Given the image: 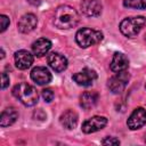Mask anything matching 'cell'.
<instances>
[{
  "label": "cell",
  "instance_id": "cell-3",
  "mask_svg": "<svg viewBox=\"0 0 146 146\" xmlns=\"http://www.w3.org/2000/svg\"><path fill=\"white\" fill-rule=\"evenodd\" d=\"M75 40H76V43L81 48H88L90 46L99 43L103 40V33L97 30L83 27L76 32Z\"/></svg>",
  "mask_w": 146,
  "mask_h": 146
},
{
  "label": "cell",
  "instance_id": "cell-11",
  "mask_svg": "<svg viewBox=\"0 0 146 146\" xmlns=\"http://www.w3.org/2000/svg\"><path fill=\"white\" fill-rule=\"evenodd\" d=\"M36 24H38V19L35 15L25 14L19 18L17 23V27H18V31L22 33H30L36 27Z\"/></svg>",
  "mask_w": 146,
  "mask_h": 146
},
{
  "label": "cell",
  "instance_id": "cell-26",
  "mask_svg": "<svg viewBox=\"0 0 146 146\" xmlns=\"http://www.w3.org/2000/svg\"><path fill=\"white\" fill-rule=\"evenodd\" d=\"M145 87H146V86H145Z\"/></svg>",
  "mask_w": 146,
  "mask_h": 146
},
{
  "label": "cell",
  "instance_id": "cell-22",
  "mask_svg": "<svg viewBox=\"0 0 146 146\" xmlns=\"http://www.w3.org/2000/svg\"><path fill=\"white\" fill-rule=\"evenodd\" d=\"M103 145H119L120 144V140L115 137H106L103 141H102Z\"/></svg>",
  "mask_w": 146,
  "mask_h": 146
},
{
  "label": "cell",
  "instance_id": "cell-9",
  "mask_svg": "<svg viewBox=\"0 0 146 146\" xmlns=\"http://www.w3.org/2000/svg\"><path fill=\"white\" fill-rule=\"evenodd\" d=\"M103 6L99 0H82L81 1V10L88 17L99 16L102 13Z\"/></svg>",
  "mask_w": 146,
  "mask_h": 146
},
{
  "label": "cell",
  "instance_id": "cell-12",
  "mask_svg": "<svg viewBox=\"0 0 146 146\" xmlns=\"http://www.w3.org/2000/svg\"><path fill=\"white\" fill-rule=\"evenodd\" d=\"M49 66L56 72H63L67 67V59L59 52H51L47 57Z\"/></svg>",
  "mask_w": 146,
  "mask_h": 146
},
{
  "label": "cell",
  "instance_id": "cell-18",
  "mask_svg": "<svg viewBox=\"0 0 146 146\" xmlns=\"http://www.w3.org/2000/svg\"><path fill=\"white\" fill-rule=\"evenodd\" d=\"M98 102V94L95 91H86L80 97V105L84 110L92 108Z\"/></svg>",
  "mask_w": 146,
  "mask_h": 146
},
{
  "label": "cell",
  "instance_id": "cell-14",
  "mask_svg": "<svg viewBox=\"0 0 146 146\" xmlns=\"http://www.w3.org/2000/svg\"><path fill=\"white\" fill-rule=\"evenodd\" d=\"M129 66V60L127 56L122 52H115L111 60V70L114 73H120L123 71H127Z\"/></svg>",
  "mask_w": 146,
  "mask_h": 146
},
{
  "label": "cell",
  "instance_id": "cell-13",
  "mask_svg": "<svg viewBox=\"0 0 146 146\" xmlns=\"http://www.w3.org/2000/svg\"><path fill=\"white\" fill-rule=\"evenodd\" d=\"M15 64L19 70H27L33 64V55L27 50H18L15 52Z\"/></svg>",
  "mask_w": 146,
  "mask_h": 146
},
{
  "label": "cell",
  "instance_id": "cell-10",
  "mask_svg": "<svg viewBox=\"0 0 146 146\" xmlns=\"http://www.w3.org/2000/svg\"><path fill=\"white\" fill-rule=\"evenodd\" d=\"M31 79L35 83H38L40 86H44L51 81V73L49 72V70L47 67L36 66L31 71Z\"/></svg>",
  "mask_w": 146,
  "mask_h": 146
},
{
  "label": "cell",
  "instance_id": "cell-7",
  "mask_svg": "<svg viewBox=\"0 0 146 146\" xmlns=\"http://www.w3.org/2000/svg\"><path fill=\"white\" fill-rule=\"evenodd\" d=\"M145 123H146V110L143 107H137L136 110H133L127 122L128 128L130 130L140 129Z\"/></svg>",
  "mask_w": 146,
  "mask_h": 146
},
{
  "label": "cell",
  "instance_id": "cell-19",
  "mask_svg": "<svg viewBox=\"0 0 146 146\" xmlns=\"http://www.w3.org/2000/svg\"><path fill=\"white\" fill-rule=\"evenodd\" d=\"M123 6L132 9H145L146 0H123Z\"/></svg>",
  "mask_w": 146,
  "mask_h": 146
},
{
  "label": "cell",
  "instance_id": "cell-21",
  "mask_svg": "<svg viewBox=\"0 0 146 146\" xmlns=\"http://www.w3.org/2000/svg\"><path fill=\"white\" fill-rule=\"evenodd\" d=\"M0 23H1V29H0V31H1V32H5L6 29H7L8 25H9V18H8L6 15H1V16H0Z\"/></svg>",
  "mask_w": 146,
  "mask_h": 146
},
{
  "label": "cell",
  "instance_id": "cell-4",
  "mask_svg": "<svg viewBox=\"0 0 146 146\" xmlns=\"http://www.w3.org/2000/svg\"><path fill=\"white\" fill-rule=\"evenodd\" d=\"M145 25H146V18L143 16L128 17L121 22L120 31L123 35L128 38H132V36H136Z\"/></svg>",
  "mask_w": 146,
  "mask_h": 146
},
{
  "label": "cell",
  "instance_id": "cell-6",
  "mask_svg": "<svg viewBox=\"0 0 146 146\" xmlns=\"http://www.w3.org/2000/svg\"><path fill=\"white\" fill-rule=\"evenodd\" d=\"M106 124H107V119L105 116L96 115V116H92V117L86 120L82 123L81 130L84 133H92L98 130H102Z\"/></svg>",
  "mask_w": 146,
  "mask_h": 146
},
{
  "label": "cell",
  "instance_id": "cell-20",
  "mask_svg": "<svg viewBox=\"0 0 146 146\" xmlns=\"http://www.w3.org/2000/svg\"><path fill=\"white\" fill-rule=\"evenodd\" d=\"M41 95H42V98L44 99V102H47V103H50L54 99V96H55L54 91L51 89H43Z\"/></svg>",
  "mask_w": 146,
  "mask_h": 146
},
{
  "label": "cell",
  "instance_id": "cell-17",
  "mask_svg": "<svg viewBox=\"0 0 146 146\" xmlns=\"http://www.w3.org/2000/svg\"><path fill=\"white\" fill-rule=\"evenodd\" d=\"M18 117V113L14 107H8L2 111L0 116V125L1 127H9L11 125Z\"/></svg>",
  "mask_w": 146,
  "mask_h": 146
},
{
  "label": "cell",
  "instance_id": "cell-8",
  "mask_svg": "<svg viewBox=\"0 0 146 146\" xmlns=\"http://www.w3.org/2000/svg\"><path fill=\"white\" fill-rule=\"evenodd\" d=\"M72 79L74 82L82 87H89L94 83V81L97 79V73L94 70L90 68H83L82 71L73 74Z\"/></svg>",
  "mask_w": 146,
  "mask_h": 146
},
{
  "label": "cell",
  "instance_id": "cell-16",
  "mask_svg": "<svg viewBox=\"0 0 146 146\" xmlns=\"http://www.w3.org/2000/svg\"><path fill=\"white\" fill-rule=\"evenodd\" d=\"M50 48H51V42L46 38H40L32 43V51L38 57L46 55L50 50Z\"/></svg>",
  "mask_w": 146,
  "mask_h": 146
},
{
  "label": "cell",
  "instance_id": "cell-24",
  "mask_svg": "<svg viewBox=\"0 0 146 146\" xmlns=\"http://www.w3.org/2000/svg\"><path fill=\"white\" fill-rule=\"evenodd\" d=\"M27 1H29V3H31V5H33V6H38L41 0H27Z\"/></svg>",
  "mask_w": 146,
  "mask_h": 146
},
{
  "label": "cell",
  "instance_id": "cell-2",
  "mask_svg": "<svg viewBox=\"0 0 146 146\" xmlns=\"http://www.w3.org/2000/svg\"><path fill=\"white\" fill-rule=\"evenodd\" d=\"M13 95L25 106H33L38 103L39 99L36 89L25 82L16 84L13 88Z\"/></svg>",
  "mask_w": 146,
  "mask_h": 146
},
{
  "label": "cell",
  "instance_id": "cell-23",
  "mask_svg": "<svg viewBox=\"0 0 146 146\" xmlns=\"http://www.w3.org/2000/svg\"><path fill=\"white\" fill-rule=\"evenodd\" d=\"M1 79H2L1 88H2V89H6V88L9 86V75H8L6 72H3V73L1 74Z\"/></svg>",
  "mask_w": 146,
  "mask_h": 146
},
{
  "label": "cell",
  "instance_id": "cell-5",
  "mask_svg": "<svg viewBox=\"0 0 146 146\" xmlns=\"http://www.w3.org/2000/svg\"><path fill=\"white\" fill-rule=\"evenodd\" d=\"M130 79V75L127 71H123V72H120V73H116L114 76H112L108 82H107V87L108 89L113 92V94H121L125 86L128 84V81Z\"/></svg>",
  "mask_w": 146,
  "mask_h": 146
},
{
  "label": "cell",
  "instance_id": "cell-25",
  "mask_svg": "<svg viewBox=\"0 0 146 146\" xmlns=\"http://www.w3.org/2000/svg\"><path fill=\"white\" fill-rule=\"evenodd\" d=\"M145 141H146V136H145Z\"/></svg>",
  "mask_w": 146,
  "mask_h": 146
},
{
  "label": "cell",
  "instance_id": "cell-1",
  "mask_svg": "<svg viewBox=\"0 0 146 146\" xmlns=\"http://www.w3.org/2000/svg\"><path fill=\"white\" fill-rule=\"evenodd\" d=\"M79 22L78 11L67 5L59 6L54 14V24L60 30H68L74 27Z\"/></svg>",
  "mask_w": 146,
  "mask_h": 146
},
{
  "label": "cell",
  "instance_id": "cell-15",
  "mask_svg": "<svg viewBox=\"0 0 146 146\" xmlns=\"http://www.w3.org/2000/svg\"><path fill=\"white\" fill-rule=\"evenodd\" d=\"M78 114L73 111V110H67V111H65L62 115H60V117H59V122H60V124L65 128V129H67V130H72V129H74L75 127H76V124H78Z\"/></svg>",
  "mask_w": 146,
  "mask_h": 146
}]
</instances>
